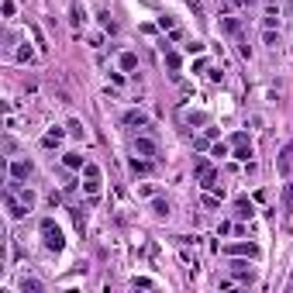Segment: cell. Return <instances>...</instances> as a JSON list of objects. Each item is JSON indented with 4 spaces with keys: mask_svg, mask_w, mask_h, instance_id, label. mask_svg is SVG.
<instances>
[{
    "mask_svg": "<svg viewBox=\"0 0 293 293\" xmlns=\"http://www.w3.org/2000/svg\"><path fill=\"white\" fill-rule=\"evenodd\" d=\"M234 217H238V221H252L255 217V207H252L249 197H238V200H234Z\"/></svg>",
    "mask_w": 293,
    "mask_h": 293,
    "instance_id": "4fadbf2b",
    "label": "cell"
},
{
    "mask_svg": "<svg viewBox=\"0 0 293 293\" xmlns=\"http://www.w3.org/2000/svg\"><path fill=\"white\" fill-rule=\"evenodd\" d=\"M21 290L24 293H41L45 286H41V279H35V276H24V279H21Z\"/></svg>",
    "mask_w": 293,
    "mask_h": 293,
    "instance_id": "ffe728a7",
    "label": "cell"
},
{
    "mask_svg": "<svg viewBox=\"0 0 293 293\" xmlns=\"http://www.w3.org/2000/svg\"><path fill=\"white\" fill-rule=\"evenodd\" d=\"M62 166H66V169H83L86 159H83V152H66V156H62Z\"/></svg>",
    "mask_w": 293,
    "mask_h": 293,
    "instance_id": "e0dca14e",
    "label": "cell"
},
{
    "mask_svg": "<svg viewBox=\"0 0 293 293\" xmlns=\"http://www.w3.org/2000/svg\"><path fill=\"white\" fill-rule=\"evenodd\" d=\"M117 66H121V73H135L138 69V56L135 52H121V56H117Z\"/></svg>",
    "mask_w": 293,
    "mask_h": 293,
    "instance_id": "5bb4252c",
    "label": "cell"
},
{
    "mask_svg": "<svg viewBox=\"0 0 293 293\" xmlns=\"http://www.w3.org/2000/svg\"><path fill=\"white\" fill-rule=\"evenodd\" d=\"M159 28H162V31H173V28H176V21L169 18V14H162V18H159Z\"/></svg>",
    "mask_w": 293,
    "mask_h": 293,
    "instance_id": "1f68e13d",
    "label": "cell"
},
{
    "mask_svg": "<svg viewBox=\"0 0 293 293\" xmlns=\"http://www.w3.org/2000/svg\"><path fill=\"white\" fill-rule=\"evenodd\" d=\"M41 241H45V249L48 252H62L66 249V238H62V228L56 224V217H41Z\"/></svg>",
    "mask_w": 293,
    "mask_h": 293,
    "instance_id": "7a4b0ae2",
    "label": "cell"
},
{
    "mask_svg": "<svg viewBox=\"0 0 293 293\" xmlns=\"http://www.w3.org/2000/svg\"><path fill=\"white\" fill-rule=\"evenodd\" d=\"M156 193H159V186H156V183H138V197H149V200H152Z\"/></svg>",
    "mask_w": 293,
    "mask_h": 293,
    "instance_id": "83f0119b",
    "label": "cell"
},
{
    "mask_svg": "<svg viewBox=\"0 0 293 293\" xmlns=\"http://www.w3.org/2000/svg\"><path fill=\"white\" fill-rule=\"evenodd\" d=\"M0 14H4V18L11 21L14 14H18V4H14V0H4V4H0Z\"/></svg>",
    "mask_w": 293,
    "mask_h": 293,
    "instance_id": "f1b7e54d",
    "label": "cell"
},
{
    "mask_svg": "<svg viewBox=\"0 0 293 293\" xmlns=\"http://www.w3.org/2000/svg\"><path fill=\"white\" fill-rule=\"evenodd\" d=\"M152 214H156V217H169V200L152 197Z\"/></svg>",
    "mask_w": 293,
    "mask_h": 293,
    "instance_id": "7402d4cb",
    "label": "cell"
},
{
    "mask_svg": "<svg viewBox=\"0 0 293 293\" xmlns=\"http://www.w3.org/2000/svg\"><path fill=\"white\" fill-rule=\"evenodd\" d=\"M211 173H214V166H211L207 159H197V162H193V176H197V179H204V176H211Z\"/></svg>",
    "mask_w": 293,
    "mask_h": 293,
    "instance_id": "d6986e66",
    "label": "cell"
},
{
    "mask_svg": "<svg viewBox=\"0 0 293 293\" xmlns=\"http://www.w3.org/2000/svg\"><path fill=\"white\" fill-rule=\"evenodd\" d=\"M231 156L238 159V162H249V159H252V141H249L245 131H234L231 135Z\"/></svg>",
    "mask_w": 293,
    "mask_h": 293,
    "instance_id": "277c9868",
    "label": "cell"
},
{
    "mask_svg": "<svg viewBox=\"0 0 293 293\" xmlns=\"http://www.w3.org/2000/svg\"><path fill=\"white\" fill-rule=\"evenodd\" d=\"M217 200H221L217 193H207V197H204V207H217Z\"/></svg>",
    "mask_w": 293,
    "mask_h": 293,
    "instance_id": "8d00e7d4",
    "label": "cell"
},
{
    "mask_svg": "<svg viewBox=\"0 0 293 293\" xmlns=\"http://www.w3.org/2000/svg\"><path fill=\"white\" fill-rule=\"evenodd\" d=\"M4 207H7V214L14 217V221H21V217L28 214V204H24L14 190H4Z\"/></svg>",
    "mask_w": 293,
    "mask_h": 293,
    "instance_id": "8992f818",
    "label": "cell"
},
{
    "mask_svg": "<svg viewBox=\"0 0 293 293\" xmlns=\"http://www.w3.org/2000/svg\"><path fill=\"white\" fill-rule=\"evenodd\" d=\"M228 269H231V276L238 279V286H255V269L249 266V259H245V255H231Z\"/></svg>",
    "mask_w": 293,
    "mask_h": 293,
    "instance_id": "3957f363",
    "label": "cell"
},
{
    "mask_svg": "<svg viewBox=\"0 0 293 293\" xmlns=\"http://www.w3.org/2000/svg\"><path fill=\"white\" fill-rule=\"evenodd\" d=\"M131 286H135V290H152L156 283H152L149 276H135V279H131Z\"/></svg>",
    "mask_w": 293,
    "mask_h": 293,
    "instance_id": "f546056e",
    "label": "cell"
},
{
    "mask_svg": "<svg viewBox=\"0 0 293 293\" xmlns=\"http://www.w3.org/2000/svg\"><path fill=\"white\" fill-rule=\"evenodd\" d=\"M14 59L18 62H35V48L31 45H21V48H14Z\"/></svg>",
    "mask_w": 293,
    "mask_h": 293,
    "instance_id": "603a6c76",
    "label": "cell"
},
{
    "mask_svg": "<svg viewBox=\"0 0 293 293\" xmlns=\"http://www.w3.org/2000/svg\"><path fill=\"white\" fill-rule=\"evenodd\" d=\"M166 66L173 69V76L179 73V52H166Z\"/></svg>",
    "mask_w": 293,
    "mask_h": 293,
    "instance_id": "4dcf8cb0",
    "label": "cell"
},
{
    "mask_svg": "<svg viewBox=\"0 0 293 293\" xmlns=\"http://www.w3.org/2000/svg\"><path fill=\"white\" fill-rule=\"evenodd\" d=\"M79 173H83V193H86V200L97 204V200H100V186H104V173H100V166H97V162H86Z\"/></svg>",
    "mask_w": 293,
    "mask_h": 293,
    "instance_id": "6da1fadb",
    "label": "cell"
},
{
    "mask_svg": "<svg viewBox=\"0 0 293 293\" xmlns=\"http://www.w3.org/2000/svg\"><path fill=\"white\" fill-rule=\"evenodd\" d=\"M179 121H183L186 128H207V124H211V117L204 114V111H183Z\"/></svg>",
    "mask_w": 293,
    "mask_h": 293,
    "instance_id": "7c38bea8",
    "label": "cell"
},
{
    "mask_svg": "<svg viewBox=\"0 0 293 293\" xmlns=\"http://www.w3.org/2000/svg\"><path fill=\"white\" fill-rule=\"evenodd\" d=\"M231 231H234L231 221H221V224H217V234H221V238H224V234H231Z\"/></svg>",
    "mask_w": 293,
    "mask_h": 293,
    "instance_id": "d6a6232c",
    "label": "cell"
},
{
    "mask_svg": "<svg viewBox=\"0 0 293 293\" xmlns=\"http://www.w3.org/2000/svg\"><path fill=\"white\" fill-rule=\"evenodd\" d=\"M217 286H221V290H234V286H238V279H217Z\"/></svg>",
    "mask_w": 293,
    "mask_h": 293,
    "instance_id": "e575fe53",
    "label": "cell"
},
{
    "mask_svg": "<svg viewBox=\"0 0 293 293\" xmlns=\"http://www.w3.org/2000/svg\"><path fill=\"white\" fill-rule=\"evenodd\" d=\"M66 128H69V135H73V138H86V124H83L79 117H69V124H66Z\"/></svg>",
    "mask_w": 293,
    "mask_h": 293,
    "instance_id": "44dd1931",
    "label": "cell"
},
{
    "mask_svg": "<svg viewBox=\"0 0 293 293\" xmlns=\"http://www.w3.org/2000/svg\"><path fill=\"white\" fill-rule=\"evenodd\" d=\"M262 41H266L269 48H276V45H279V28H262Z\"/></svg>",
    "mask_w": 293,
    "mask_h": 293,
    "instance_id": "cb8c5ba5",
    "label": "cell"
},
{
    "mask_svg": "<svg viewBox=\"0 0 293 293\" xmlns=\"http://www.w3.org/2000/svg\"><path fill=\"white\" fill-rule=\"evenodd\" d=\"M221 31L231 35V38H238V35H241V18H221Z\"/></svg>",
    "mask_w": 293,
    "mask_h": 293,
    "instance_id": "2e32d148",
    "label": "cell"
},
{
    "mask_svg": "<svg viewBox=\"0 0 293 293\" xmlns=\"http://www.w3.org/2000/svg\"><path fill=\"white\" fill-rule=\"evenodd\" d=\"M211 156L214 159H228L231 156V141H214V145H211Z\"/></svg>",
    "mask_w": 293,
    "mask_h": 293,
    "instance_id": "ac0fdd59",
    "label": "cell"
},
{
    "mask_svg": "<svg viewBox=\"0 0 293 293\" xmlns=\"http://www.w3.org/2000/svg\"><path fill=\"white\" fill-rule=\"evenodd\" d=\"M183 52H186V56H204V41H186V45H183Z\"/></svg>",
    "mask_w": 293,
    "mask_h": 293,
    "instance_id": "4316f807",
    "label": "cell"
},
{
    "mask_svg": "<svg viewBox=\"0 0 293 293\" xmlns=\"http://www.w3.org/2000/svg\"><path fill=\"white\" fill-rule=\"evenodd\" d=\"M234 7H238V11H252L255 7V0H231Z\"/></svg>",
    "mask_w": 293,
    "mask_h": 293,
    "instance_id": "836d02e7",
    "label": "cell"
},
{
    "mask_svg": "<svg viewBox=\"0 0 293 293\" xmlns=\"http://www.w3.org/2000/svg\"><path fill=\"white\" fill-rule=\"evenodd\" d=\"M204 69H207V59H204V56H197V62H193V73H204Z\"/></svg>",
    "mask_w": 293,
    "mask_h": 293,
    "instance_id": "d590c367",
    "label": "cell"
},
{
    "mask_svg": "<svg viewBox=\"0 0 293 293\" xmlns=\"http://www.w3.org/2000/svg\"><path fill=\"white\" fill-rule=\"evenodd\" d=\"M131 149H135V156H145V159H156V156H159L156 138H149V135H135Z\"/></svg>",
    "mask_w": 293,
    "mask_h": 293,
    "instance_id": "52a82bcc",
    "label": "cell"
},
{
    "mask_svg": "<svg viewBox=\"0 0 293 293\" xmlns=\"http://www.w3.org/2000/svg\"><path fill=\"white\" fill-rule=\"evenodd\" d=\"M121 124H124V128H149V114H145L141 107H131V111H124Z\"/></svg>",
    "mask_w": 293,
    "mask_h": 293,
    "instance_id": "9c48e42d",
    "label": "cell"
},
{
    "mask_svg": "<svg viewBox=\"0 0 293 293\" xmlns=\"http://www.w3.org/2000/svg\"><path fill=\"white\" fill-rule=\"evenodd\" d=\"M69 24L79 31V24H83V11H79V4H73V7H69Z\"/></svg>",
    "mask_w": 293,
    "mask_h": 293,
    "instance_id": "484cf974",
    "label": "cell"
},
{
    "mask_svg": "<svg viewBox=\"0 0 293 293\" xmlns=\"http://www.w3.org/2000/svg\"><path fill=\"white\" fill-rule=\"evenodd\" d=\"M7 176H14V179H31L35 176V166H31V159H11L7 162Z\"/></svg>",
    "mask_w": 293,
    "mask_h": 293,
    "instance_id": "5b68a950",
    "label": "cell"
},
{
    "mask_svg": "<svg viewBox=\"0 0 293 293\" xmlns=\"http://www.w3.org/2000/svg\"><path fill=\"white\" fill-rule=\"evenodd\" d=\"M97 18H100V24H104V31H114V28H117V24H114V18H111V11H107V7H100V14H97Z\"/></svg>",
    "mask_w": 293,
    "mask_h": 293,
    "instance_id": "d4e9b609",
    "label": "cell"
},
{
    "mask_svg": "<svg viewBox=\"0 0 293 293\" xmlns=\"http://www.w3.org/2000/svg\"><path fill=\"white\" fill-rule=\"evenodd\" d=\"M69 135V128H48L45 135H41V149H59L62 141Z\"/></svg>",
    "mask_w": 293,
    "mask_h": 293,
    "instance_id": "30bf717a",
    "label": "cell"
},
{
    "mask_svg": "<svg viewBox=\"0 0 293 293\" xmlns=\"http://www.w3.org/2000/svg\"><path fill=\"white\" fill-rule=\"evenodd\" d=\"M128 169H131V176H152V169H156V159L131 156V159H128Z\"/></svg>",
    "mask_w": 293,
    "mask_h": 293,
    "instance_id": "ba28073f",
    "label": "cell"
},
{
    "mask_svg": "<svg viewBox=\"0 0 293 293\" xmlns=\"http://www.w3.org/2000/svg\"><path fill=\"white\" fill-rule=\"evenodd\" d=\"M262 28H279V7L269 4L266 11H262Z\"/></svg>",
    "mask_w": 293,
    "mask_h": 293,
    "instance_id": "9a60e30c",
    "label": "cell"
},
{
    "mask_svg": "<svg viewBox=\"0 0 293 293\" xmlns=\"http://www.w3.org/2000/svg\"><path fill=\"white\" fill-rule=\"evenodd\" d=\"M224 252L228 255H245V259H259V245H255V241H234V245H228Z\"/></svg>",
    "mask_w": 293,
    "mask_h": 293,
    "instance_id": "8fae6325",
    "label": "cell"
}]
</instances>
